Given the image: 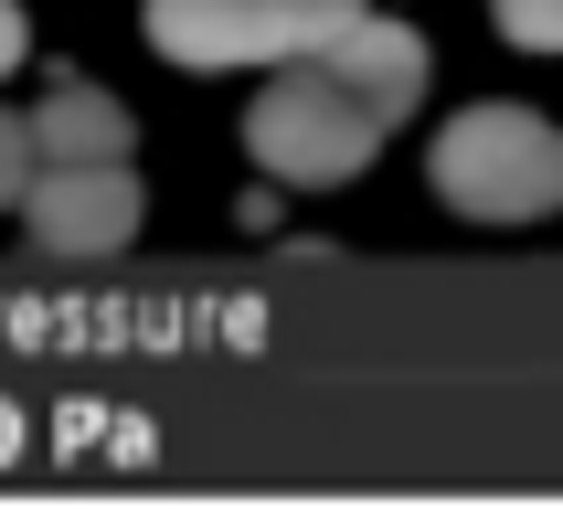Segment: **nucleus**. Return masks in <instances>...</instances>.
Segmentation results:
<instances>
[{"label":"nucleus","instance_id":"nucleus-1","mask_svg":"<svg viewBox=\"0 0 563 510\" xmlns=\"http://www.w3.org/2000/svg\"><path fill=\"white\" fill-rule=\"evenodd\" d=\"M426 181L468 223H542L563 213V127L542 107H457L437 127Z\"/></svg>","mask_w":563,"mask_h":510},{"label":"nucleus","instance_id":"nucleus-2","mask_svg":"<svg viewBox=\"0 0 563 510\" xmlns=\"http://www.w3.org/2000/svg\"><path fill=\"white\" fill-rule=\"evenodd\" d=\"M245 149H255V170L287 181V191H341V181L373 170L383 118L309 54V64H277V86L245 107Z\"/></svg>","mask_w":563,"mask_h":510},{"label":"nucleus","instance_id":"nucleus-3","mask_svg":"<svg viewBox=\"0 0 563 510\" xmlns=\"http://www.w3.org/2000/svg\"><path fill=\"white\" fill-rule=\"evenodd\" d=\"M139 22H150V43L170 64L223 75V64H309V54H330L362 22V0H150Z\"/></svg>","mask_w":563,"mask_h":510},{"label":"nucleus","instance_id":"nucleus-4","mask_svg":"<svg viewBox=\"0 0 563 510\" xmlns=\"http://www.w3.org/2000/svg\"><path fill=\"white\" fill-rule=\"evenodd\" d=\"M22 223L54 255H118L139 234V170L128 159H43L22 191Z\"/></svg>","mask_w":563,"mask_h":510},{"label":"nucleus","instance_id":"nucleus-5","mask_svg":"<svg viewBox=\"0 0 563 510\" xmlns=\"http://www.w3.org/2000/svg\"><path fill=\"white\" fill-rule=\"evenodd\" d=\"M319 64H330V75H341L383 127L415 118V107H426V75H437V64H426V32H415V22H383V11H362V22H351Z\"/></svg>","mask_w":563,"mask_h":510},{"label":"nucleus","instance_id":"nucleus-6","mask_svg":"<svg viewBox=\"0 0 563 510\" xmlns=\"http://www.w3.org/2000/svg\"><path fill=\"white\" fill-rule=\"evenodd\" d=\"M32 149L43 159H128L139 149V118L107 86H64L54 107H32Z\"/></svg>","mask_w":563,"mask_h":510},{"label":"nucleus","instance_id":"nucleus-7","mask_svg":"<svg viewBox=\"0 0 563 510\" xmlns=\"http://www.w3.org/2000/svg\"><path fill=\"white\" fill-rule=\"evenodd\" d=\"M521 54H563V0H489Z\"/></svg>","mask_w":563,"mask_h":510},{"label":"nucleus","instance_id":"nucleus-8","mask_svg":"<svg viewBox=\"0 0 563 510\" xmlns=\"http://www.w3.org/2000/svg\"><path fill=\"white\" fill-rule=\"evenodd\" d=\"M32 170H43V149H32V118H11V107H0V213L32 191Z\"/></svg>","mask_w":563,"mask_h":510},{"label":"nucleus","instance_id":"nucleus-9","mask_svg":"<svg viewBox=\"0 0 563 510\" xmlns=\"http://www.w3.org/2000/svg\"><path fill=\"white\" fill-rule=\"evenodd\" d=\"M32 54V32H22V11H11V0H0V75H11V64Z\"/></svg>","mask_w":563,"mask_h":510}]
</instances>
